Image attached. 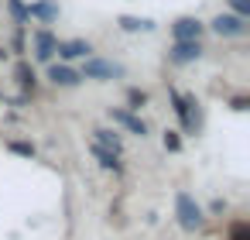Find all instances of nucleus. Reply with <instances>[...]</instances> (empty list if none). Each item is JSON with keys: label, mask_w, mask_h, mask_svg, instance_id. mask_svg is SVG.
I'll list each match as a JSON object with an SVG mask.
<instances>
[{"label": "nucleus", "mask_w": 250, "mask_h": 240, "mask_svg": "<svg viewBox=\"0 0 250 240\" xmlns=\"http://www.w3.org/2000/svg\"><path fill=\"white\" fill-rule=\"evenodd\" d=\"M175 216H178L182 230H188V233L202 230V223H206V216H202V206H199V202H195L188 192H178V196H175Z\"/></svg>", "instance_id": "1"}, {"label": "nucleus", "mask_w": 250, "mask_h": 240, "mask_svg": "<svg viewBox=\"0 0 250 240\" xmlns=\"http://www.w3.org/2000/svg\"><path fill=\"white\" fill-rule=\"evenodd\" d=\"M79 76L83 79H96V83H110V79H120L124 76V65L106 62V59H86V65H83Z\"/></svg>", "instance_id": "2"}, {"label": "nucleus", "mask_w": 250, "mask_h": 240, "mask_svg": "<svg viewBox=\"0 0 250 240\" xmlns=\"http://www.w3.org/2000/svg\"><path fill=\"white\" fill-rule=\"evenodd\" d=\"M209 28H212L219 38H243V35H247V18H236V14H216Z\"/></svg>", "instance_id": "3"}, {"label": "nucleus", "mask_w": 250, "mask_h": 240, "mask_svg": "<svg viewBox=\"0 0 250 240\" xmlns=\"http://www.w3.org/2000/svg\"><path fill=\"white\" fill-rule=\"evenodd\" d=\"M168 96H171V107H175V113H178L185 134H195V131H199V117L192 113V100H185L178 89H168Z\"/></svg>", "instance_id": "4"}, {"label": "nucleus", "mask_w": 250, "mask_h": 240, "mask_svg": "<svg viewBox=\"0 0 250 240\" xmlns=\"http://www.w3.org/2000/svg\"><path fill=\"white\" fill-rule=\"evenodd\" d=\"M110 120H113V124H120L124 131L137 134V137H147V124H144V120H141L137 113L124 110V107H110Z\"/></svg>", "instance_id": "5"}, {"label": "nucleus", "mask_w": 250, "mask_h": 240, "mask_svg": "<svg viewBox=\"0 0 250 240\" xmlns=\"http://www.w3.org/2000/svg\"><path fill=\"white\" fill-rule=\"evenodd\" d=\"M202 21H195V18H178L175 24H171V31H175V42H199V35H202Z\"/></svg>", "instance_id": "6"}, {"label": "nucleus", "mask_w": 250, "mask_h": 240, "mask_svg": "<svg viewBox=\"0 0 250 240\" xmlns=\"http://www.w3.org/2000/svg\"><path fill=\"white\" fill-rule=\"evenodd\" d=\"M168 59H171V62H178V65L195 62V59H202V45H199V42H175V45H171V52H168Z\"/></svg>", "instance_id": "7"}, {"label": "nucleus", "mask_w": 250, "mask_h": 240, "mask_svg": "<svg viewBox=\"0 0 250 240\" xmlns=\"http://www.w3.org/2000/svg\"><path fill=\"white\" fill-rule=\"evenodd\" d=\"M55 45H59V38L52 31H35V59L38 62H52L55 59Z\"/></svg>", "instance_id": "8"}, {"label": "nucleus", "mask_w": 250, "mask_h": 240, "mask_svg": "<svg viewBox=\"0 0 250 240\" xmlns=\"http://www.w3.org/2000/svg\"><path fill=\"white\" fill-rule=\"evenodd\" d=\"M79 79L83 76L76 69H69V65H48V83L52 86H65L69 89V86H79Z\"/></svg>", "instance_id": "9"}, {"label": "nucleus", "mask_w": 250, "mask_h": 240, "mask_svg": "<svg viewBox=\"0 0 250 240\" xmlns=\"http://www.w3.org/2000/svg\"><path fill=\"white\" fill-rule=\"evenodd\" d=\"M55 52H59L62 59H86V55L93 52V45H89V42H83V38H72V42H59V45H55Z\"/></svg>", "instance_id": "10"}, {"label": "nucleus", "mask_w": 250, "mask_h": 240, "mask_svg": "<svg viewBox=\"0 0 250 240\" xmlns=\"http://www.w3.org/2000/svg\"><path fill=\"white\" fill-rule=\"evenodd\" d=\"M93 134H96V144H100V148H106V151H113V154L124 151V141H120L117 131H110V127H96Z\"/></svg>", "instance_id": "11"}, {"label": "nucleus", "mask_w": 250, "mask_h": 240, "mask_svg": "<svg viewBox=\"0 0 250 240\" xmlns=\"http://www.w3.org/2000/svg\"><path fill=\"white\" fill-rule=\"evenodd\" d=\"M31 18H38V21L52 24V21L59 18V7L52 4V0H38V4H31V7H28V21H31Z\"/></svg>", "instance_id": "12"}, {"label": "nucleus", "mask_w": 250, "mask_h": 240, "mask_svg": "<svg viewBox=\"0 0 250 240\" xmlns=\"http://www.w3.org/2000/svg\"><path fill=\"white\" fill-rule=\"evenodd\" d=\"M93 154H96V161L106 168V172H124V165H120V154H113V151H106V148H100L96 141H93Z\"/></svg>", "instance_id": "13"}, {"label": "nucleus", "mask_w": 250, "mask_h": 240, "mask_svg": "<svg viewBox=\"0 0 250 240\" xmlns=\"http://www.w3.org/2000/svg\"><path fill=\"white\" fill-rule=\"evenodd\" d=\"M14 72H18V83H21L24 89H31V93H35V86H38V76H35V69H31L28 62H18V69H14Z\"/></svg>", "instance_id": "14"}, {"label": "nucleus", "mask_w": 250, "mask_h": 240, "mask_svg": "<svg viewBox=\"0 0 250 240\" xmlns=\"http://www.w3.org/2000/svg\"><path fill=\"white\" fill-rule=\"evenodd\" d=\"M120 28H124V31H151L154 24H151L147 18H130V14H124V18H120Z\"/></svg>", "instance_id": "15"}, {"label": "nucleus", "mask_w": 250, "mask_h": 240, "mask_svg": "<svg viewBox=\"0 0 250 240\" xmlns=\"http://www.w3.org/2000/svg\"><path fill=\"white\" fill-rule=\"evenodd\" d=\"M147 100H151V96H147L144 89H127V103H130L127 110H130V113H137L141 107H147Z\"/></svg>", "instance_id": "16"}, {"label": "nucleus", "mask_w": 250, "mask_h": 240, "mask_svg": "<svg viewBox=\"0 0 250 240\" xmlns=\"http://www.w3.org/2000/svg\"><path fill=\"white\" fill-rule=\"evenodd\" d=\"M161 144H165V151L178 154V151H182V137H178V131H165V134H161Z\"/></svg>", "instance_id": "17"}, {"label": "nucleus", "mask_w": 250, "mask_h": 240, "mask_svg": "<svg viewBox=\"0 0 250 240\" xmlns=\"http://www.w3.org/2000/svg\"><path fill=\"white\" fill-rule=\"evenodd\" d=\"M7 151H14V154H21V158H35V144H28V141H11Z\"/></svg>", "instance_id": "18"}, {"label": "nucleus", "mask_w": 250, "mask_h": 240, "mask_svg": "<svg viewBox=\"0 0 250 240\" xmlns=\"http://www.w3.org/2000/svg\"><path fill=\"white\" fill-rule=\"evenodd\" d=\"M229 240H250V223L236 219V223L229 226Z\"/></svg>", "instance_id": "19"}, {"label": "nucleus", "mask_w": 250, "mask_h": 240, "mask_svg": "<svg viewBox=\"0 0 250 240\" xmlns=\"http://www.w3.org/2000/svg\"><path fill=\"white\" fill-rule=\"evenodd\" d=\"M7 7H11V14H14L18 24H28V7L21 4V0H7Z\"/></svg>", "instance_id": "20"}, {"label": "nucleus", "mask_w": 250, "mask_h": 240, "mask_svg": "<svg viewBox=\"0 0 250 240\" xmlns=\"http://www.w3.org/2000/svg\"><path fill=\"white\" fill-rule=\"evenodd\" d=\"M229 4H233L236 18H250V0H229Z\"/></svg>", "instance_id": "21"}, {"label": "nucleus", "mask_w": 250, "mask_h": 240, "mask_svg": "<svg viewBox=\"0 0 250 240\" xmlns=\"http://www.w3.org/2000/svg\"><path fill=\"white\" fill-rule=\"evenodd\" d=\"M21 48H24V35L18 31V35H14V52H21Z\"/></svg>", "instance_id": "22"}, {"label": "nucleus", "mask_w": 250, "mask_h": 240, "mask_svg": "<svg viewBox=\"0 0 250 240\" xmlns=\"http://www.w3.org/2000/svg\"><path fill=\"white\" fill-rule=\"evenodd\" d=\"M4 59H7V48H4V45H0V62H4Z\"/></svg>", "instance_id": "23"}]
</instances>
